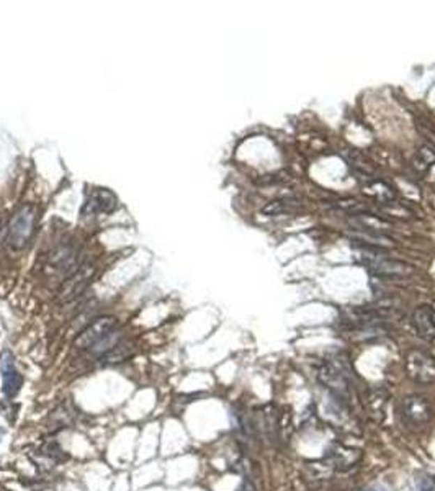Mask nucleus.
<instances>
[{
    "label": "nucleus",
    "mask_w": 435,
    "mask_h": 491,
    "mask_svg": "<svg viewBox=\"0 0 435 491\" xmlns=\"http://www.w3.org/2000/svg\"><path fill=\"white\" fill-rule=\"evenodd\" d=\"M360 261L368 267V271L380 277H404L411 273L408 264L386 257L370 245H360Z\"/></svg>",
    "instance_id": "1"
},
{
    "label": "nucleus",
    "mask_w": 435,
    "mask_h": 491,
    "mask_svg": "<svg viewBox=\"0 0 435 491\" xmlns=\"http://www.w3.org/2000/svg\"><path fill=\"white\" fill-rule=\"evenodd\" d=\"M367 491H380V490H367Z\"/></svg>",
    "instance_id": "11"
},
{
    "label": "nucleus",
    "mask_w": 435,
    "mask_h": 491,
    "mask_svg": "<svg viewBox=\"0 0 435 491\" xmlns=\"http://www.w3.org/2000/svg\"><path fill=\"white\" fill-rule=\"evenodd\" d=\"M93 273H96V269L91 266H84L80 267L77 272H74L72 275L64 282L63 289H61V296H63L64 301L72 300L79 294H82L85 287H87V283L91 282Z\"/></svg>",
    "instance_id": "7"
},
{
    "label": "nucleus",
    "mask_w": 435,
    "mask_h": 491,
    "mask_svg": "<svg viewBox=\"0 0 435 491\" xmlns=\"http://www.w3.org/2000/svg\"><path fill=\"white\" fill-rule=\"evenodd\" d=\"M403 414L409 423L415 424V426L427 423L432 416L427 401L419 398V396H409L403 401Z\"/></svg>",
    "instance_id": "8"
},
{
    "label": "nucleus",
    "mask_w": 435,
    "mask_h": 491,
    "mask_svg": "<svg viewBox=\"0 0 435 491\" xmlns=\"http://www.w3.org/2000/svg\"><path fill=\"white\" fill-rule=\"evenodd\" d=\"M419 490L420 491H435V476L425 475L419 480Z\"/></svg>",
    "instance_id": "10"
},
{
    "label": "nucleus",
    "mask_w": 435,
    "mask_h": 491,
    "mask_svg": "<svg viewBox=\"0 0 435 491\" xmlns=\"http://www.w3.org/2000/svg\"><path fill=\"white\" fill-rule=\"evenodd\" d=\"M35 220L36 210L31 205L22 206L13 215L10 226H8V244L13 249H22L28 244V241H30L33 234V228H35Z\"/></svg>",
    "instance_id": "3"
},
{
    "label": "nucleus",
    "mask_w": 435,
    "mask_h": 491,
    "mask_svg": "<svg viewBox=\"0 0 435 491\" xmlns=\"http://www.w3.org/2000/svg\"><path fill=\"white\" fill-rule=\"evenodd\" d=\"M406 372L409 379L418 384H434L435 382V358L430 354L414 349L406 357Z\"/></svg>",
    "instance_id": "4"
},
{
    "label": "nucleus",
    "mask_w": 435,
    "mask_h": 491,
    "mask_svg": "<svg viewBox=\"0 0 435 491\" xmlns=\"http://www.w3.org/2000/svg\"><path fill=\"white\" fill-rule=\"evenodd\" d=\"M413 326L425 341L435 339V313L430 306H419L413 313Z\"/></svg>",
    "instance_id": "9"
},
{
    "label": "nucleus",
    "mask_w": 435,
    "mask_h": 491,
    "mask_svg": "<svg viewBox=\"0 0 435 491\" xmlns=\"http://www.w3.org/2000/svg\"><path fill=\"white\" fill-rule=\"evenodd\" d=\"M0 372H2L3 393L8 398H12V396H15L20 391L23 385V377L18 374L15 365H13V356L8 351L0 356Z\"/></svg>",
    "instance_id": "5"
},
{
    "label": "nucleus",
    "mask_w": 435,
    "mask_h": 491,
    "mask_svg": "<svg viewBox=\"0 0 435 491\" xmlns=\"http://www.w3.org/2000/svg\"><path fill=\"white\" fill-rule=\"evenodd\" d=\"M118 329V319L115 316H102L97 318L92 324H89L82 333L79 334V338L75 339V347L80 351L92 352L98 344L113 334Z\"/></svg>",
    "instance_id": "2"
},
{
    "label": "nucleus",
    "mask_w": 435,
    "mask_h": 491,
    "mask_svg": "<svg viewBox=\"0 0 435 491\" xmlns=\"http://www.w3.org/2000/svg\"><path fill=\"white\" fill-rule=\"evenodd\" d=\"M118 200L110 190L105 188H96L91 195H89L87 202L84 205V213L87 215H97V213H110L116 209Z\"/></svg>",
    "instance_id": "6"
}]
</instances>
